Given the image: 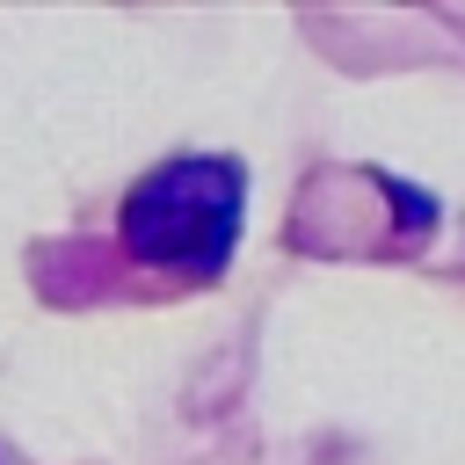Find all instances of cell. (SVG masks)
Returning <instances> with one entry per match:
<instances>
[{
  "instance_id": "1",
  "label": "cell",
  "mask_w": 465,
  "mask_h": 465,
  "mask_svg": "<svg viewBox=\"0 0 465 465\" xmlns=\"http://www.w3.org/2000/svg\"><path fill=\"white\" fill-rule=\"evenodd\" d=\"M240 211H247V174L240 160H160L131 196H124V247L145 262V269H167V276H218L232 262V240H240Z\"/></svg>"
}]
</instances>
